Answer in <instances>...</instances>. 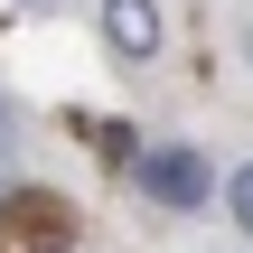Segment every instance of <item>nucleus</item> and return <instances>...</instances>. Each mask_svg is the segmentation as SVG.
I'll use <instances>...</instances> for the list:
<instances>
[{
	"mask_svg": "<svg viewBox=\"0 0 253 253\" xmlns=\"http://www.w3.org/2000/svg\"><path fill=\"white\" fill-rule=\"evenodd\" d=\"M141 188L160 197V207H207V188H216V169L188 150V141H169V150H141Z\"/></svg>",
	"mask_w": 253,
	"mask_h": 253,
	"instance_id": "nucleus-1",
	"label": "nucleus"
},
{
	"mask_svg": "<svg viewBox=\"0 0 253 253\" xmlns=\"http://www.w3.org/2000/svg\"><path fill=\"white\" fill-rule=\"evenodd\" d=\"M0 150H9V113H0Z\"/></svg>",
	"mask_w": 253,
	"mask_h": 253,
	"instance_id": "nucleus-4",
	"label": "nucleus"
},
{
	"mask_svg": "<svg viewBox=\"0 0 253 253\" xmlns=\"http://www.w3.org/2000/svg\"><path fill=\"white\" fill-rule=\"evenodd\" d=\"M225 207H235V225H244V235H253V160H244V169H235V188H225Z\"/></svg>",
	"mask_w": 253,
	"mask_h": 253,
	"instance_id": "nucleus-3",
	"label": "nucleus"
},
{
	"mask_svg": "<svg viewBox=\"0 0 253 253\" xmlns=\"http://www.w3.org/2000/svg\"><path fill=\"white\" fill-rule=\"evenodd\" d=\"M103 38L122 56H160V9L150 0H103Z\"/></svg>",
	"mask_w": 253,
	"mask_h": 253,
	"instance_id": "nucleus-2",
	"label": "nucleus"
}]
</instances>
